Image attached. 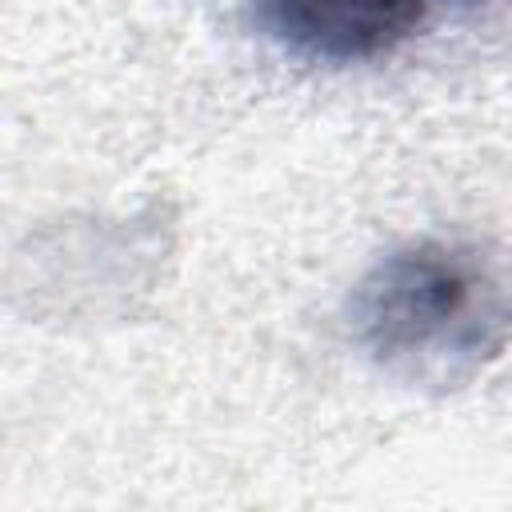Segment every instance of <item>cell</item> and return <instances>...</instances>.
I'll return each instance as SVG.
<instances>
[{"mask_svg":"<svg viewBox=\"0 0 512 512\" xmlns=\"http://www.w3.org/2000/svg\"><path fill=\"white\" fill-rule=\"evenodd\" d=\"M352 340L408 384H464L512 336V284L460 240H412L356 284Z\"/></svg>","mask_w":512,"mask_h":512,"instance_id":"cell-1","label":"cell"},{"mask_svg":"<svg viewBox=\"0 0 512 512\" xmlns=\"http://www.w3.org/2000/svg\"><path fill=\"white\" fill-rule=\"evenodd\" d=\"M488 0H248L252 24L304 64H372L444 32Z\"/></svg>","mask_w":512,"mask_h":512,"instance_id":"cell-2","label":"cell"}]
</instances>
